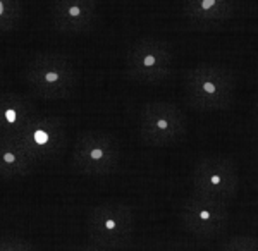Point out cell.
I'll return each instance as SVG.
<instances>
[{
  "instance_id": "obj_1",
  "label": "cell",
  "mask_w": 258,
  "mask_h": 251,
  "mask_svg": "<svg viewBox=\"0 0 258 251\" xmlns=\"http://www.w3.org/2000/svg\"><path fill=\"white\" fill-rule=\"evenodd\" d=\"M236 78L232 71L215 62H200L184 73V95L197 110H226L232 105Z\"/></svg>"
},
{
  "instance_id": "obj_2",
  "label": "cell",
  "mask_w": 258,
  "mask_h": 251,
  "mask_svg": "<svg viewBox=\"0 0 258 251\" xmlns=\"http://www.w3.org/2000/svg\"><path fill=\"white\" fill-rule=\"evenodd\" d=\"M23 78L36 97L60 100L73 93L80 74L73 60L64 53L38 52L26 64Z\"/></svg>"
},
{
  "instance_id": "obj_3",
  "label": "cell",
  "mask_w": 258,
  "mask_h": 251,
  "mask_svg": "<svg viewBox=\"0 0 258 251\" xmlns=\"http://www.w3.org/2000/svg\"><path fill=\"white\" fill-rule=\"evenodd\" d=\"M136 232V213L129 205L103 202L90 208L86 234L91 244L110 251H122L131 244Z\"/></svg>"
},
{
  "instance_id": "obj_4",
  "label": "cell",
  "mask_w": 258,
  "mask_h": 251,
  "mask_svg": "<svg viewBox=\"0 0 258 251\" xmlns=\"http://www.w3.org/2000/svg\"><path fill=\"white\" fill-rule=\"evenodd\" d=\"M122 148L114 136L98 129H86L76 136L71 167L86 175H107L120 167Z\"/></svg>"
},
{
  "instance_id": "obj_5",
  "label": "cell",
  "mask_w": 258,
  "mask_h": 251,
  "mask_svg": "<svg viewBox=\"0 0 258 251\" xmlns=\"http://www.w3.org/2000/svg\"><path fill=\"white\" fill-rule=\"evenodd\" d=\"M191 187L193 193L215 202L231 203L239 187L238 165L232 158L224 155L202 157L191 170Z\"/></svg>"
},
{
  "instance_id": "obj_6",
  "label": "cell",
  "mask_w": 258,
  "mask_h": 251,
  "mask_svg": "<svg viewBox=\"0 0 258 251\" xmlns=\"http://www.w3.org/2000/svg\"><path fill=\"white\" fill-rule=\"evenodd\" d=\"M138 131L145 145L169 146L184 138L188 119L176 103L155 100L141 107Z\"/></svg>"
},
{
  "instance_id": "obj_7",
  "label": "cell",
  "mask_w": 258,
  "mask_h": 251,
  "mask_svg": "<svg viewBox=\"0 0 258 251\" xmlns=\"http://www.w3.org/2000/svg\"><path fill=\"white\" fill-rule=\"evenodd\" d=\"M231 220L229 203L191 193L179 203V224L198 239H214L226 231Z\"/></svg>"
},
{
  "instance_id": "obj_8",
  "label": "cell",
  "mask_w": 258,
  "mask_h": 251,
  "mask_svg": "<svg viewBox=\"0 0 258 251\" xmlns=\"http://www.w3.org/2000/svg\"><path fill=\"white\" fill-rule=\"evenodd\" d=\"M172 52L164 40L145 36L133 41L126 52V74L147 85H157L169 78Z\"/></svg>"
},
{
  "instance_id": "obj_9",
  "label": "cell",
  "mask_w": 258,
  "mask_h": 251,
  "mask_svg": "<svg viewBox=\"0 0 258 251\" xmlns=\"http://www.w3.org/2000/svg\"><path fill=\"white\" fill-rule=\"evenodd\" d=\"M18 138L38 162L55 158L68 146V122L59 115H38Z\"/></svg>"
},
{
  "instance_id": "obj_10",
  "label": "cell",
  "mask_w": 258,
  "mask_h": 251,
  "mask_svg": "<svg viewBox=\"0 0 258 251\" xmlns=\"http://www.w3.org/2000/svg\"><path fill=\"white\" fill-rule=\"evenodd\" d=\"M53 28L66 35H81L95 28L98 6L93 0H57L50 6Z\"/></svg>"
},
{
  "instance_id": "obj_11",
  "label": "cell",
  "mask_w": 258,
  "mask_h": 251,
  "mask_svg": "<svg viewBox=\"0 0 258 251\" xmlns=\"http://www.w3.org/2000/svg\"><path fill=\"white\" fill-rule=\"evenodd\" d=\"M40 114L35 103L16 91H4L0 97V136L18 138Z\"/></svg>"
},
{
  "instance_id": "obj_12",
  "label": "cell",
  "mask_w": 258,
  "mask_h": 251,
  "mask_svg": "<svg viewBox=\"0 0 258 251\" xmlns=\"http://www.w3.org/2000/svg\"><path fill=\"white\" fill-rule=\"evenodd\" d=\"M36 160L19 138L0 136V175L2 179L26 177L36 169Z\"/></svg>"
},
{
  "instance_id": "obj_13",
  "label": "cell",
  "mask_w": 258,
  "mask_h": 251,
  "mask_svg": "<svg viewBox=\"0 0 258 251\" xmlns=\"http://www.w3.org/2000/svg\"><path fill=\"white\" fill-rule=\"evenodd\" d=\"M239 4L232 0H186L182 4V14L197 24H220L232 19Z\"/></svg>"
},
{
  "instance_id": "obj_14",
  "label": "cell",
  "mask_w": 258,
  "mask_h": 251,
  "mask_svg": "<svg viewBox=\"0 0 258 251\" xmlns=\"http://www.w3.org/2000/svg\"><path fill=\"white\" fill-rule=\"evenodd\" d=\"M24 16V4L19 0H0V31L9 33L18 28Z\"/></svg>"
},
{
  "instance_id": "obj_15",
  "label": "cell",
  "mask_w": 258,
  "mask_h": 251,
  "mask_svg": "<svg viewBox=\"0 0 258 251\" xmlns=\"http://www.w3.org/2000/svg\"><path fill=\"white\" fill-rule=\"evenodd\" d=\"M220 251H258V237L248 234H236L224 242Z\"/></svg>"
},
{
  "instance_id": "obj_16",
  "label": "cell",
  "mask_w": 258,
  "mask_h": 251,
  "mask_svg": "<svg viewBox=\"0 0 258 251\" xmlns=\"http://www.w3.org/2000/svg\"><path fill=\"white\" fill-rule=\"evenodd\" d=\"M0 251H38L33 244L23 236L18 234H4L0 239Z\"/></svg>"
},
{
  "instance_id": "obj_17",
  "label": "cell",
  "mask_w": 258,
  "mask_h": 251,
  "mask_svg": "<svg viewBox=\"0 0 258 251\" xmlns=\"http://www.w3.org/2000/svg\"><path fill=\"white\" fill-rule=\"evenodd\" d=\"M74 251H110V249L102 248V246H97V244H91V242H88V244H83V246L76 248Z\"/></svg>"
},
{
  "instance_id": "obj_18",
  "label": "cell",
  "mask_w": 258,
  "mask_h": 251,
  "mask_svg": "<svg viewBox=\"0 0 258 251\" xmlns=\"http://www.w3.org/2000/svg\"><path fill=\"white\" fill-rule=\"evenodd\" d=\"M255 115H256V120H258V98H256V103H255Z\"/></svg>"
}]
</instances>
